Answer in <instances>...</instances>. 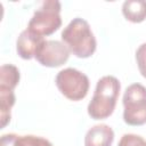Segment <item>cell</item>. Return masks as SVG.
<instances>
[{
	"mask_svg": "<svg viewBox=\"0 0 146 146\" xmlns=\"http://www.w3.org/2000/svg\"><path fill=\"white\" fill-rule=\"evenodd\" d=\"M43 41L44 39L42 36L31 32L27 29L22 31L16 41V50L18 56L23 59H32L35 57V54Z\"/></svg>",
	"mask_w": 146,
	"mask_h": 146,
	"instance_id": "52a82bcc",
	"label": "cell"
},
{
	"mask_svg": "<svg viewBox=\"0 0 146 146\" xmlns=\"http://www.w3.org/2000/svg\"><path fill=\"white\" fill-rule=\"evenodd\" d=\"M60 38L70 52L79 58H88L96 51V38L89 23L81 17L73 18L62 31Z\"/></svg>",
	"mask_w": 146,
	"mask_h": 146,
	"instance_id": "7a4b0ae2",
	"label": "cell"
},
{
	"mask_svg": "<svg viewBox=\"0 0 146 146\" xmlns=\"http://www.w3.org/2000/svg\"><path fill=\"white\" fill-rule=\"evenodd\" d=\"M136 62L140 74L146 79V42L141 43L136 50Z\"/></svg>",
	"mask_w": 146,
	"mask_h": 146,
	"instance_id": "4fadbf2b",
	"label": "cell"
},
{
	"mask_svg": "<svg viewBox=\"0 0 146 146\" xmlns=\"http://www.w3.org/2000/svg\"><path fill=\"white\" fill-rule=\"evenodd\" d=\"M60 10L62 5L58 0L43 1L30 19L27 30L42 38L55 33L62 26Z\"/></svg>",
	"mask_w": 146,
	"mask_h": 146,
	"instance_id": "3957f363",
	"label": "cell"
},
{
	"mask_svg": "<svg viewBox=\"0 0 146 146\" xmlns=\"http://www.w3.org/2000/svg\"><path fill=\"white\" fill-rule=\"evenodd\" d=\"M70 57V50L63 41L44 40L39 47L35 59L46 67H59L64 65Z\"/></svg>",
	"mask_w": 146,
	"mask_h": 146,
	"instance_id": "8992f818",
	"label": "cell"
},
{
	"mask_svg": "<svg viewBox=\"0 0 146 146\" xmlns=\"http://www.w3.org/2000/svg\"><path fill=\"white\" fill-rule=\"evenodd\" d=\"M55 83L60 94L70 100L79 102L83 99L90 87L89 78L81 71L67 67L59 71L56 75Z\"/></svg>",
	"mask_w": 146,
	"mask_h": 146,
	"instance_id": "5b68a950",
	"label": "cell"
},
{
	"mask_svg": "<svg viewBox=\"0 0 146 146\" xmlns=\"http://www.w3.org/2000/svg\"><path fill=\"white\" fill-rule=\"evenodd\" d=\"M120 81L113 75H105L97 81L91 100L88 104V114L94 120H104L115 110L120 95Z\"/></svg>",
	"mask_w": 146,
	"mask_h": 146,
	"instance_id": "6da1fadb",
	"label": "cell"
},
{
	"mask_svg": "<svg viewBox=\"0 0 146 146\" xmlns=\"http://www.w3.org/2000/svg\"><path fill=\"white\" fill-rule=\"evenodd\" d=\"M117 146H146V140L139 135L124 133L121 137Z\"/></svg>",
	"mask_w": 146,
	"mask_h": 146,
	"instance_id": "7c38bea8",
	"label": "cell"
},
{
	"mask_svg": "<svg viewBox=\"0 0 146 146\" xmlns=\"http://www.w3.org/2000/svg\"><path fill=\"white\" fill-rule=\"evenodd\" d=\"M16 97L14 90L0 88V121L1 128H5L10 122V110L15 105Z\"/></svg>",
	"mask_w": 146,
	"mask_h": 146,
	"instance_id": "30bf717a",
	"label": "cell"
},
{
	"mask_svg": "<svg viewBox=\"0 0 146 146\" xmlns=\"http://www.w3.org/2000/svg\"><path fill=\"white\" fill-rule=\"evenodd\" d=\"M19 70L13 64H3L0 68V88L14 90L19 82Z\"/></svg>",
	"mask_w": 146,
	"mask_h": 146,
	"instance_id": "8fae6325",
	"label": "cell"
},
{
	"mask_svg": "<svg viewBox=\"0 0 146 146\" xmlns=\"http://www.w3.org/2000/svg\"><path fill=\"white\" fill-rule=\"evenodd\" d=\"M0 146H24V138L16 133H6L1 136Z\"/></svg>",
	"mask_w": 146,
	"mask_h": 146,
	"instance_id": "5bb4252c",
	"label": "cell"
},
{
	"mask_svg": "<svg viewBox=\"0 0 146 146\" xmlns=\"http://www.w3.org/2000/svg\"><path fill=\"white\" fill-rule=\"evenodd\" d=\"M123 121L129 125L146 123V87L140 83L130 84L123 95Z\"/></svg>",
	"mask_w": 146,
	"mask_h": 146,
	"instance_id": "277c9868",
	"label": "cell"
},
{
	"mask_svg": "<svg viewBox=\"0 0 146 146\" xmlns=\"http://www.w3.org/2000/svg\"><path fill=\"white\" fill-rule=\"evenodd\" d=\"M122 14L132 23H141L146 19V1L125 0L122 3Z\"/></svg>",
	"mask_w": 146,
	"mask_h": 146,
	"instance_id": "9c48e42d",
	"label": "cell"
},
{
	"mask_svg": "<svg viewBox=\"0 0 146 146\" xmlns=\"http://www.w3.org/2000/svg\"><path fill=\"white\" fill-rule=\"evenodd\" d=\"M114 140V131L107 124L91 127L84 136V146H111Z\"/></svg>",
	"mask_w": 146,
	"mask_h": 146,
	"instance_id": "ba28073f",
	"label": "cell"
}]
</instances>
